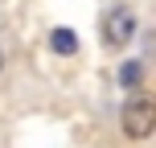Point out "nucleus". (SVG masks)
<instances>
[{
  "label": "nucleus",
  "mask_w": 156,
  "mask_h": 148,
  "mask_svg": "<svg viewBox=\"0 0 156 148\" xmlns=\"http://www.w3.org/2000/svg\"><path fill=\"white\" fill-rule=\"evenodd\" d=\"M119 132L127 140H148L156 136V95L152 91H132L119 107Z\"/></svg>",
  "instance_id": "1"
},
{
  "label": "nucleus",
  "mask_w": 156,
  "mask_h": 148,
  "mask_svg": "<svg viewBox=\"0 0 156 148\" xmlns=\"http://www.w3.org/2000/svg\"><path fill=\"white\" fill-rule=\"evenodd\" d=\"M132 37H136V13H132V4H115L107 16H103V45L107 49H123Z\"/></svg>",
  "instance_id": "2"
},
{
  "label": "nucleus",
  "mask_w": 156,
  "mask_h": 148,
  "mask_svg": "<svg viewBox=\"0 0 156 148\" xmlns=\"http://www.w3.org/2000/svg\"><path fill=\"white\" fill-rule=\"evenodd\" d=\"M49 54H58V58H74V54H78V37H74V29H66V25L49 29Z\"/></svg>",
  "instance_id": "3"
},
{
  "label": "nucleus",
  "mask_w": 156,
  "mask_h": 148,
  "mask_svg": "<svg viewBox=\"0 0 156 148\" xmlns=\"http://www.w3.org/2000/svg\"><path fill=\"white\" fill-rule=\"evenodd\" d=\"M144 70H148V66H144L140 58H132V62H123V66H119L115 82H119V86H127V91H136V86H140V78H144Z\"/></svg>",
  "instance_id": "4"
},
{
  "label": "nucleus",
  "mask_w": 156,
  "mask_h": 148,
  "mask_svg": "<svg viewBox=\"0 0 156 148\" xmlns=\"http://www.w3.org/2000/svg\"><path fill=\"white\" fill-rule=\"evenodd\" d=\"M4 66H8V62H4V49H0V74H4Z\"/></svg>",
  "instance_id": "5"
}]
</instances>
